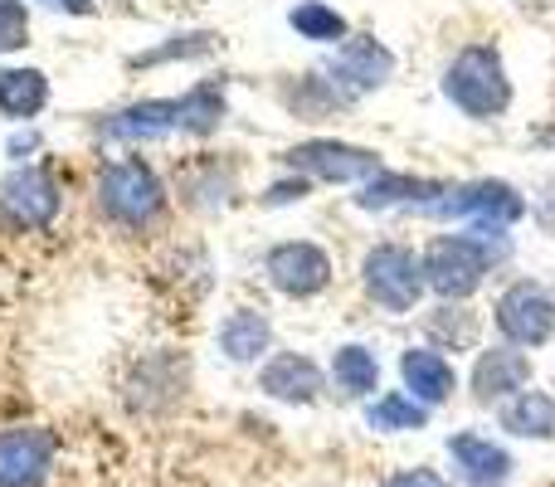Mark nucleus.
Segmentation results:
<instances>
[{"mask_svg": "<svg viewBox=\"0 0 555 487\" xmlns=\"http://www.w3.org/2000/svg\"><path fill=\"white\" fill-rule=\"evenodd\" d=\"M273 342V326L263 312H254V307H240L234 317H224L220 326V351L230 356V361H259L263 351H269Z\"/></svg>", "mask_w": 555, "mask_h": 487, "instance_id": "18", "label": "nucleus"}, {"mask_svg": "<svg viewBox=\"0 0 555 487\" xmlns=\"http://www.w3.org/2000/svg\"><path fill=\"white\" fill-rule=\"evenodd\" d=\"M29 39V15L20 0H0V54L5 49H20Z\"/></svg>", "mask_w": 555, "mask_h": 487, "instance_id": "25", "label": "nucleus"}, {"mask_svg": "<svg viewBox=\"0 0 555 487\" xmlns=\"http://www.w3.org/2000/svg\"><path fill=\"white\" fill-rule=\"evenodd\" d=\"M287 25H293L302 39H317V44H346V20L336 15L332 5H322V0H302V5H293Z\"/></svg>", "mask_w": 555, "mask_h": 487, "instance_id": "24", "label": "nucleus"}, {"mask_svg": "<svg viewBox=\"0 0 555 487\" xmlns=\"http://www.w3.org/2000/svg\"><path fill=\"white\" fill-rule=\"evenodd\" d=\"M54 463V434L39 424L0 430V487H39Z\"/></svg>", "mask_w": 555, "mask_h": 487, "instance_id": "10", "label": "nucleus"}, {"mask_svg": "<svg viewBox=\"0 0 555 487\" xmlns=\"http://www.w3.org/2000/svg\"><path fill=\"white\" fill-rule=\"evenodd\" d=\"M269 283L283 297H317L326 283H332V258L307 240H287L269 248Z\"/></svg>", "mask_w": 555, "mask_h": 487, "instance_id": "9", "label": "nucleus"}, {"mask_svg": "<svg viewBox=\"0 0 555 487\" xmlns=\"http://www.w3.org/2000/svg\"><path fill=\"white\" fill-rule=\"evenodd\" d=\"M259 390L273 395V400H287V405H312L317 395H322V371H317V361H307V356L283 351L263 366Z\"/></svg>", "mask_w": 555, "mask_h": 487, "instance_id": "13", "label": "nucleus"}, {"mask_svg": "<svg viewBox=\"0 0 555 487\" xmlns=\"http://www.w3.org/2000/svg\"><path fill=\"white\" fill-rule=\"evenodd\" d=\"M0 205H5L25 230H44V225L59 215V185L49 171L25 166V171H10L5 181H0Z\"/></svg>", "mask_w": 555, "mask_h": 487, "instance_id": "11", "label": "nucleus"}, {"mask_svg": "<svg viewBox=\"0 0 555 487\" xmlns=\"http://www.w3.org/2000/svg\"><path fill=\"white\" fill-rule=\"evenodd\" d=\"M385 487H453V483L434 469H404V473H395V478H385Z\"/></svg>", "mask_w": 555, "mask_h": 487, "instance_id": "27", "label": "nucleus"}, {"mask_svg": "<svg viewBox=\"0 0 555 487\" xmlns=\"http://www.w3.org/2000/svg\"><path fill=\"white\" fill-rule=\"evenodd\" d=\"M502 430L517 439H555V400L546 390H521L502 405Z\"/></svg>", "mask_w": 555, "mask_h": 487, "instance_id": "17", "label": "nucleus"}, {"mask_svg": "<svg viewBox=\"0 0 555 487\" xmlns=\"http://www.w3.org/2000/svg\"><path fill=\"white\" fill-rule=\"evenodd\" d=\"M498 332L512 346H541L555 332V303L537 283H512L498 297Z\"/></svg>", "mask_w": 555, "mask_h": 487, "instance_id": "8", "label": "nucleus"}, {"mask_svg": "<svg viewBox=\"0 0 555 487\" xmlns=\"http://www.w3.org/2000/svg\"><path fill=\"white\" fill-rule=\"evenodd\" d=\"M527 381H531V361H527V351H512V346H492L473 366L478 400H507V395L527 390Z\"/></svg>", "mask_w": 555, "mask_h": 487, "instance_id": "14", "label": "nucleus"}, {"mask_svg": "<svg viewBox=\"0 0 555 487\" xmlns=\"http://www.w3.org/2000/svg\"><path fill=\"white\" fill-rule=\"evenodd\" d=\"M443 93L453 107H463L468 117H498L512 103V84L507 68H502L498 49L488 44H468L443 74Z\"/></svg>", "mask_w": 555, "mask_h": 487, "instance_id": "1", "label": "nucleus"}, {"mask_svg": "<svg viewBox=\"0 0 555 487\" xmlns=\"http://www.w3.org/2000/svg\"><path fill=\"white\" fill-rule=\"evenodd\" d=\"M171 127H181V98H162V103H137L127 113L98 123L103 137H117V142H137V137H166Z\"/></svg>", "mask_w": 555, "mask_h": 487, "instance_id": "16", "label": "nucleus"}, {"mask_svg": "<svg viewBox=\"0 0 555 487\" xmlns=\"http://www.w3.org/2000/svg\"><path fill=\"white\" fill-rule=\"evenodd\" d=\"M395 68V54L385 44H375L371 35H356L346 44H336V59L326 64V84H332L336 103H351V98H365L371 88H380Z\"/></svg>", "mask_w": 555, "mask_h": 487, "instance_id": "6", "label": "nucleus"}, {"mask_svg": "<svg viewBox=\"0 0 555 487\" xmlns=\"http://www.w3.org/2000/svg\"><path fill=\"white\" fill-rule=\"evenodd\" d=\"M429 195H449V185L443 181H414V176H375L371 185H365L361 205L365 210H385V205H400V201H429Z\"/></svg>", "mask_w": 555, "mask_h": 487, "instance_id": "20", "label": "nucleus"}, {"mask_svg": "<svg viewBox=\"0 0 555 487\" xmlns=\"http://www.w3.org/2000/svg\"><path fill=\"white\" fill-rule=\"evenodd\" d=\"M49 5H59V10H74V15H88V10H93V5H88V0H49Z\"/></svg>", "mask_w": 555, "mask_h": 487, "instance_id": "29", "label": "nucleus"}, {"mask_svg": "<svg viewBox=\"0 0 555 487\" xmlns=\"http://www.w3.org/2000/svg\"><path fill=\"white\" fill-rule=\"evenodd\" d=\"M420 264H424V283L453 303V297L478 293L482 273H488V248L478 240H468V234H443V240H434L424 248Z\"/></svg>", "mask_w": 555, "mask_h": 487, "instance_id": "3", "label": "nucleus"}, {"mask_svg": "<svg viewBox=\"0 0 555 487\" xmlns=\"http://www.w3.org/2000/svg\"><path fill=\"white\" fill-rule=\"evenodd\" d=\"M98 205L107 220L117 225H152L166 205V191L156 181V171L146 162H113L98 176Z\"/></svg>", "mask_w": 555, "mask_h": 487, "instance_id": "2", "label": "nucleus"}, {"mask_svg": "<svg viewBox=\"0 0 555 487\" xmlns=\"http://www.w3.org/2000/svg\"><path fill=\"white\" fill-rule=\"evenodd\" d=\"M400 375H404V385H410V400H420L424 410L443 405L453 395V385H459L453 366L443 361L439 351H429V346H414V351H404L400 356Z\"/></svg>", "mask_w": 555, "mask_h": 487, "instance_id": "15", "label": "nucleus"}, {"mask_svg": "<svg viewBox=\"0 0 555 487\" xmlns=\"http://www.w3.org/2000/svg\"><path fill=\"white\" fill-rule=\"evenodd\" d=\"M424 264L404 244H375L365 254V293L385 307V312H410L424 293Z\"/></svg>", "mask_w": 555, "mask_h": 487, "instance_id": "4", "label": "nucleus"}, {"mask_svg": "<svg viewBox=\"0 0 555 487\" xmlns=\"http://www.w3.org/2000/svg\"><path fill=\"white\" fill-rule=\"evenodd\" d=\"M332 381L341 395L361 400V395H371L375 385H380V366H375V356L365 351V346H341L332 361Z\"/></svg>", "mask_w": 555, "mask_h": 487, "instance_id": "21", "label": "nucleus"}, {"mask_svg": "<svg viewBox=\"0 0 555 487\" xmlns=\"http://www.w3.org/2000/svg\"><path fill=\"white\" fill-rule=\"evenodd\" d=\"M287 166H293V171H302L307 181H332V185L380 176V156L365 152V146L336 142V137H312V142H297L293 152H287Z\"/></svg>", "mask_w": 555, "mask_h": 487, "instance_id": "5", "label": "nucleus"}, {"mask_svg": "<svg viewBox=\"0 0 555 487\" xmlns=\"http://www.w3.org/2000/svg\"><path fill=\"white\" fill-rule=\"evenodd\" d=\"M302 195H307V176H297V181H278L263 201H269V205H287V201H302Z\"/></svg>", "mask_w": 555, "mask_h": 487, "instance_id": "28", "label": "nucleus"}, {"mask_svg": "<svg viewBox=\"0 0 555 487\" xmlns=\"http://www.w3.org/2000/svg\"><path fill=\"white\" fill-rule=\"evenodd\" d=\"M429 215H443V220H478V225H512L527 215V201L512 191L507 181H473L463 191L439 195L434 205H424Z\"/></svg>", "mask_w": 555, "mask_h": 487, "instance_id": "7", "label": "nucleus"}, {"mask_svg": "<svg viewBox=\"0 0 555 487\" xmlns=\"http://www.w3.org/2000/svg\"><path fill=\"white\" fill-rule=\"evenodd\" d=\"M224 117V84H195L191 93L181 98V127L195 137L215 132Z\"/></svg>", "mask_w": 555, "mask_h": 487, "instance_id": "23", "label": "nucleus"}, {"mask_svg": "<svg viewBox=\"0 0 555 487\" xmlns=\"http://www.w3.org/2000/svg\"><path fill=\"white\" fill-rule=\"evenodd\" d=\"M453 312V307H449ZM429 332H443V336H453V346H473V336H478V322H473V312L463 317V307L453 317H429Z\"/></svg>", "mask_w": 555, "mask_h": 487, "instance_id": "26", "label": "nucleus"}, {"mask_svg": "<svg viewBox=\"0 0 555 487\" xmlns=\"http://www.w3.org/2000/svg\"><path fill=\"white\" fill-rule=\"evenodd\" d=\"M365 424H371V430H385V434H404V430H424V424H429V410H424L420 400H410V395L390 390L365 410Z\"/></svg>", "mask_w": 555, "mask_h": 487, "instance_id": "22", "label": "nucleus"}, {"mask_svg": "<svg viewBox=\"0 0 555 487\" xmlns=\"http://www.w3.org/2000/svg\"><path fill=\"white\" fill-rule=\"evenodd\" d=\"M49 103V78L39 68H0V113L25 123Z\"/></svg>", "mask_w": 555, "mask_h": 487, "instance_id": "19", "label": "nucleus"}, {"mask_svg": "<svg viewBox=\"0 0 555 487\" xmlns=\"http://www.w3.org/2000/svg\"><path fill=\"white\" fill-rule=\"evenodd\" d=\"M449 459L459 469V478L468 487H507L512 483V453L502 444H492L488 434H453L449 439Z\"/></svg>", "mask_w": 555, "mask_h": 487, "instance_id": "12", "label": "nucleus"}]
</instances>
